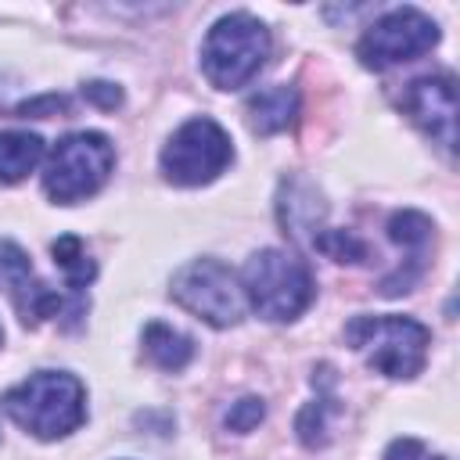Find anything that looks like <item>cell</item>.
Instances as JSON below:
<instances>
[{
  "label": "cell",
  "mask_w": 460,
  "mask_h": 460,
  "mask_svg": "<svg viewBox=\"0 0 460 460\" xmlns=\"http://www.w3.org/2000/svg\"><path fill=\"white\" fill-rule=\"evenodd\" d=\"M83 93H86L90 101H97L101 108H115V104L122 101L119 86H111V83H86V86H83Z\"/></svg>",
  "instance_id": "cell-20"
},
{
  "label": "cell",
  "mask_w": 460,
  "mask_h": 460,
  "mask_svg": "<svg viewBox=\"0 0 460 460\" xmlns=\"http://www.w3.org/2000/svg\"><path fill=\"white\" fill-rule=\"evenodd\" d=\"M385 460H446V456L431 453L420 438H395V442L385 449Z\"/></svg>",
  "instance_id": "cell-19"
},
{
  "label": "cell",
  "mask_w": 460,
  "mask_h": 460,
  "mask_svg": "<svg viewBox=\"0 0 460 460\" xmlns=\"http://www.w3.org/2000/svg\"><path fill=\"white\" fill-rule=\"evenodd\" d=\"M144 352L162 370H183L194 356V341L187 334H180L176 327L155 320V323L144 327Z\"/></svg>",
  "instance_id": "cell-13"
},
{
  "label": "cell",
  "mask_w": 460,
  "mask_h": 460,
  "mask_svg": "<svg viewBox=\"0 0 460 460\" xmlns=\"http://www.w3.org/2000/svg\"><path fill=\"white\" fill-rule=\"evenodd\" d=\"M438 43V25L417 11V7H395L388 14H381L359 40L356 54L367 68L381 72L402 61H413L417 54H428Z\"/></svg>",
  "instance_id": "cell-8"
},
{
  "label": "cell",
  "mask_w": 460,
  "mask_h": 460,
  "mask_svg": "<svg viewBox=\"0 0 460 460\" xmlns=\"http://www.w3.org/2000/svg\"><path fill=\"white\" fill-rule=\"evenodd\" d=\"M431 230H435L431 219L420 216V212H413V208L395 212V216L388 219V237L410 252V259H406L410 266H406L395 280H385V284H381V295H402V291H410V284H413V280L420 277V270H424L428 244H431Z\"/></svg>",
  "instance_id": "cell-10"
},
{
  "label": "cell",
  "mask_w": 460,
  "mask_h": 460,
  "mask_svg": "<svg viewBox=\"0 0 460 460\" xmlns=\"http://www.w3.org/2000/svg\"><path fill=\"white\" fill-rule=\"evenodd\" d=\"M345 341L385 377L410 381L428 363L431 331L413 316H352L345 323Z\"/></svg>",
  "instance_id": "cell-2"
},
{
  "label": "cell",
  "mask_w": 460,
  "mask_h": 460,
  "mask_svg": "<svg viewBox=\"0 0 460 460\" xmlns=\"http://www.w3.org/2000/svg\"><path fill=\"white\" fill-rule=\"evenodd\" d=\"M234 162V144H230V133L198 115L190 122H183L169 144L162 147V172L169 183L176 187H201V183H212L226 165Z\"/></svg>",
  "instance_id": "cell-6"
},
{
  "label": "cell",
  "mask_w": 460,
  "mask_h": 460,
  "mask_svg": "<svg viewBox=\"0 0 460 460\" xmlns=\"http://www.w3.org/2000/svg\"><path fill=\"white\" fill-rule=\"evenodd\" d=\"M270 58V32L259 18L234 11L212 22L201 43V68L216 90H237L259 75Z\"/></svg>",
  "instance_id": "cell-4"
},
{
  "label": "cell",
  "mask_w": 460,
  "mask_h": 460,
  "mask_svg": "<svg viewBox=\"0 0 460 460\" xmlns=\"http://www.w3.org/2000/svg\"><path fill=\"white\" fill-rule=\"evenodd\" d=\"M32 284H36V273H32L29 255L14 241L0 237V291H7L11 302H18Z\"/></svg>",
  "instance_id": "cell-15"
},
{
  "label": "cell",
  "mask_w": 460,
  "mask_h": 460,
  "mask_svg": "<svg viewBox=\"0 0 460 460\" xmlns=\"http://www.w3.org/2000/svg\"><path fill=\"white\" fill-rule=\"evenodd\" d=\"M0 341H4V331H0Z\"/></svg>",
  "instance_id": "cell-21"
},
{
  "label": "cell",
  "mask_w": 460,
  "mask_h": 460,
  "mask_svg": "<svg viewBox=\"0 0 460 460\" xmlns=\"http://www.w3.org/2000/svg\"><path fill=\"white\" fill-rule=\"evenodd\" d=\"M169 295L194 313L198 320L212 323V327H230L244 316V291L241 280L219 262V259H194L187 262L176 277Z\"/></svg>",
  "instance_id": "cell-7"
},
{
  "label": "cell",
  "mask_w": 460,
  "mask_h": 460,
  "mask_svg": "<svg viewBox=\"0 0 460 460\" xmlns=\"http://www.w3.org/2000/svg\"><path fill=\"white\" fill-rule=\"evenodd\" d=\"M4 410L36 438H65L86 420V392L68 370H36L4 395Z\"/></svg>",
  "instance_id": "cell-1"
},
{
  "label": "cell",
  "mask_w": 460,
  "mask_h": 460,
  "mask_svg": "<svg viewBox=\"0 0 460 460\" xmlns=\"http://www.w3.org/2000/svg\"><path fill=\"white\" fill-rule=\"evenodd\" d=\"M399 104L442 151L453 155V144H456V83H453V75L438 72V75H420V79L406 83Z\"/></svg>",
  "instance_id": "cell-9"
},
{
  "label": "cell",
  "mask_w": 460,
  "mask_h": 460,
  "mask_svg": "<svg viewBox=\"0 0 460 460\" xmlns=\"http://www.w3.org/2000/svg\"><path fill=\"white\" fill-rule=\"evenodd\" d=\"M115 169V151L104 133L79 129L54 144L47 169H43V190L58 205H75L90 194H97Z\"/></svg>",
  "instance_id": "cell-5"
},
{
  "label": "cell",
  "mask_w": 460,
  "mask_h": 460,
  "mask_svg": "<svg viewBox=\"0 0 460 460\" xmlns=\"http://www.w3.org/2000/svg\"><path fill=\"white\" fill-rule=\"evenodd\" d=\"M334 410H338L334 399H331V395H320V399H313V402L298 413V424H295V428H298V438H302L309 449H316V446L327 442V431H331V428H327V417H331Z\"/></svg>",
  "instance_id": "cell-16"
},
{
  "label": "cell",
  "mask_w": 460,
  "mask_h": 460,
  "mask_svg": "<svg viewBox=\"0 0 460 460\" xmlns=\"http://www.w3.org/2000/svg\"><path fill=\"white\" fill-rule=\"evenodd\" d=\"M262 413H266L262 399H255V395H248V399H237V402L226 410V428L244 435V431H252V428L262 420Z\"/></svg>",
  "instance_id": "cell-18"
},
{
  "label": "cell",
  "mask_w": 460,
  "mask_h": 460,
  "mask_svg": "<svg viewBox=\"0 0 460 460\" xmlns=\"http://www.w3.org/2000/svg\"><path fill=\"white\" fill-rule=\"evenodd\" d=\"M244 115H248L252 133L273 137V133H280V129H288L295 122V115H298V90L288 86V83L266 86V90H259V93L248 97Z\"/></svg>",
  "instance_id": "cell-11"
},
{
  "label": "cell",
  "mask_w": 460,
  "mask_h": 460,
  "mask_svg": "<svg viewBox=\"0 0 460 460\" xmlns=\"http://www.w3.org/2000/svg\"><path fill=\"white\" fill-rule=\"evenodd\" d=\"M50 252H54L58 270H61V273H65V280L72 284V291H83V288L97 277V266H93V259L86 255V248H83V241H79L75 234L58 237V241L50 244Z\"/></svg>",
  "instance_id": "cell-14"
},
{
  "label": "cell",
  "mask_w": 460,
  "mask_h": 460,
  "mask_svg": "<svg viewBox=\"0 0 460 460\" xmlns=\"http://www.w3.org/2000/svg\"><path fill=\"white\" fill-rule=\"evenodd\" d=\"M313 244L334 262H363L367 259V244L352 230H320V234H313Z\"/></svg>",
  "instance_id": "cell-17"
},
{
  "label": "cell",
  "mask_w": 460,
  "mask_h": 460,
  "mask_svg": "<svg viewBox=\"0 0 460 460\" xmlns=\"http://www.w3.org/2000/svg\"><path fill=\"white\" fill-rule=\"evenodd\" d=\"M241 291L259 316L284 323L309 309L316 284H313L309 266L298 255L280 252V248H262L244 262Z\"/></svg>",
  "instance_id": "cell-3"
},
{
  "label": "cell",
  "mask_w": 460,
  "mask_h": 460,
  "mask_svg": "<svg viewBox=\"0 0 460 460\" xmlns=\"http://www.w3.org/2000/svg\"><path fill=\"white\" fill-rule=\"evenodd\" d=\"M43 158V137L29 129H7L0 133V183L25 180Z\"/></svg>",
  "instance_id": "cell-12"
}]
</instances>
